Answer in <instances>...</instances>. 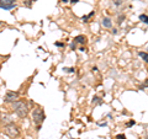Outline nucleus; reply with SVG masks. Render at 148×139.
Returning a JSON list of instances; mask_svg holds the SVG:
<instances>
[{
	"instance_id": "obj_17",
	"label": "nucleus",
	"mask_w": 148,
	"mask_h": 139,
	"mask_svg": "<svg viewBox=\"0 0 148 139\" xmlns=\"http://www.w3.org/2000/svg\"><path fill=\"white\" fill-rule=\"evenodd\" d=\"M4 25V22H0V26H3Z\"/></svg>"
},
{
	"instance_id": "obj_8",
	"label": "nucleus",
	"mask_w": 148,
	"mask_h": 139,
	"mask_svg": "<svg viewBox=\"0 0 148 139\" xmlns=\"http://www.w3.org/2000/svg\"><path fill=\"white\" fill-rule=\"evenodd\" d=\"M140 55L143 58V61L148 63V53H142V52H141V53H140Z\"/></svg>"
},
{
	"instance_id": "obj_11",
	"label": "nucleus",
	"mask_w": 148,
	"mask_h": 139,
	"mask_svg": "<svg viewBox=\"0 0 148 139\" xmlns=\"http://www.w3.org/2000/svg\"><path fill=\"white\" fill-rule=\"evenodd\" d=\"M114 3H115V5H121V4H122V0H114Z\"/></svg>"
},
{
	"instance_id": "obj_3",
	"label": "nucleus",
	"mask_w": 148,
	"mask_h": 139,
	"mask_svg": "<svg viewBox=\"0 0 148 139\" xmlns=\"http://www.w3.org/2000/svg\"><path fill=\"white\" fill-rule=\"evenodd\" d=\"M32 119H34L35 124H37V126H41V123H42L45 121V112L43 110L41 107H36L34 111H32Z\"/></svg>"
},
{
	"instance_id": "obj_16",
	"label": "nucleus",
	"mask_w": 148,
	"mask_h": 139,
	"mask_svg": "<svg viewBox=\"0 0 148 139\" xmlns=\"http://www.w3.org/2000/svg\"><path fill=\"white\" fill-rule=\"evenodd\" d=\"M71 1H72L73 4H75V3H78V1H79V0H71Z\"/></svg>"
},
{
	"instance_id": "obj_4",
	"label": "nucleus",
	"mask_w": 148,
	"mask_h": 139,
	"mask_svg": "<svg viewBox=\"0 0 148 139\" xmlns=\"http://www.w3.org/2000/svg\"><path fill=\"white\" fill-rule=\"evenodd\" d=\"M17 100H18V92H15V91H8L5 95V99H4L5 102H12V104Z\"/></svg>"
},
{
	"instance_id": "obj_10",
	"label": "nucleus",
	"mask_w": 148,
	"mask_h": 139,
	"mask_svg": "<svg viewBox=\"0 0 148 139\" xmlns=\"http://www.w3.org/2000/svg\"><path fill=\"white\" fill-rule=\"evenodd\" d=\"M140 18H141V20H142L143 22H146V24H148V16H147V15H141V16H140Z\"/></svg>"
},
{
	"instance_id": "obj_1",
	"label": "nucleus",
	"mask_w": 148,
	"mask_h": 139,
	"mask_svg": "<svg viewBox=\"0 0 148 139\" xmlns=\"http://www.w3.org/2000/svg\"><path fill=\"white\" fill-rule=\"evenodd\" d=\"M12 108L16 112V114L18 116V117H21V118L26 117L27 113H29V107H27L25 101H20V100L15 101V102L12 104Z\"/></svg>"
},
{
	"instance_id": "obj_5",
	"label": "nucleus",
	"mask_w": 148,
	"mask_h": 139,
	"mask_svg": "<svg viewBox=\"0 0 148 139\" xmlns=\"http://www.w3.org/2000/svg\"><path fill=\"white\" fill-rule=\"evenodd\" d=\"M15 1H16V0H0V7L15 5Z\"/></svg>"
},
{
	"instance_id": "obj_12",
	"label": "nucleus",
	"mask_w": 148,
	"mask_h": 139,
	"mask_svg": "<svg viewBox=\"0 0 148 139\" xmlns=\"http://www.w3.org/2000/svg\"><path fill=\"white\" fill-rule=\"evenodd\" d=\"M116 139H126V137L123 134H119V136H116Z\"/></svg>"
},
{
	"instance_id": "obj_14",
	"label": "nucleus",
	"mask_w": 148,
	"mask_h": 139,
	"mask_svg": "<svg viewBox=\"0 0 148 139\" xmlns=\"http://www.w3.org/2000/svg\"><path fill=\"white\" fill-rule=\"evenodd\" d=\"M66 70H67V72H69V73H73V72H74V69H73V68H71V69H66Z\"/></svg>"
},
{
	"instance_id": "obj_9",
	"label": "nucleus",
	"mask_w": 148,
	"mask_h": 139,
	"mask_svg": "<svg viewBox=\"0 0 148 139\" xmlns=\"http://www.w3.org/2000/svg\"><path fill=\"white\" fill-rule=\"evenodd\" d=\"M101 102H103V101H101L100 97H94V99H92V104H98V105H100Z\"/></svg>"
},
{
	"instance_id": "obj_7",
	"label": "nucleus",
	"mask_w": 148,
	"mask_h": 139,
	"mask_svg": "<svg viewBox=\"0 0 148 139\" xmlns=\"http://www.w3.org/2000/svg\"><path fill=\"white\" fill-rule=\"evenodd\" d=\"M101 24H103L104 27H108V29H109V27H111V25H112V24H111V20H110L109 17H104Z\"/></svg>"
},
{
	"instance_id": "obj_2",
	"label": "nucleus",
	"mask_w": 148,
	"mask_h": 139,
	"mask_svg": "<svg viewBox=\"0 0 148 139\" xmlns=\"http://www.w3.org/2000/svg\"><path fill=\"white\" fill-rule=\"evenodd\" d=\"M4 133H5L9 138H17L20 136V129H18V127L16 124L9 123L4 127Z\"/></svg>"
},
{
	"instance_id": "obj_6",
	"label": "nucleus",
	"mask_w": 148,
	"mask_h": 139,
	"mask_svg": "<svg viewBox=\"0 0 148 139\" xmlns=\"http://www.w3.org/2000/svg\"><path fill=\"white\" fill-rule=\"evenodd\" d=\"M86 42V38L84 36H77L75 38H74V43H82V44H84Z\"/></svg>"
},
{
	"instance_id": "obj_13",
	"label": "nucleus",
	"mask_w": 148,
	"mask_h": 139,
	"mask_svg": "<svg viewBox=\"0 0 148 139\" xmlns=\"http://www.w3.org/2000/svg\"><path fill=\"white\" fill-rule=\"evenodd\" d=\"M143 87H148V79L145 81V84H143Z\"/></svg>"
},
{
	"instance_id": "obj_15",
	"label": "nucleus",
	"mask_w": 148,
	"mask_h": 139,
	"mask_svg": "<svg viewBox=\"0 0 148 139\" xmlns=\"http://www.w3.org/2000/svg\"><path fill=\"white\" fill-rule=\"evenodd\" d=\"M132 124H135V121H131V122H130V123H127V126L130 127V126H132Z\"/></svg>"
}]
</instances>
